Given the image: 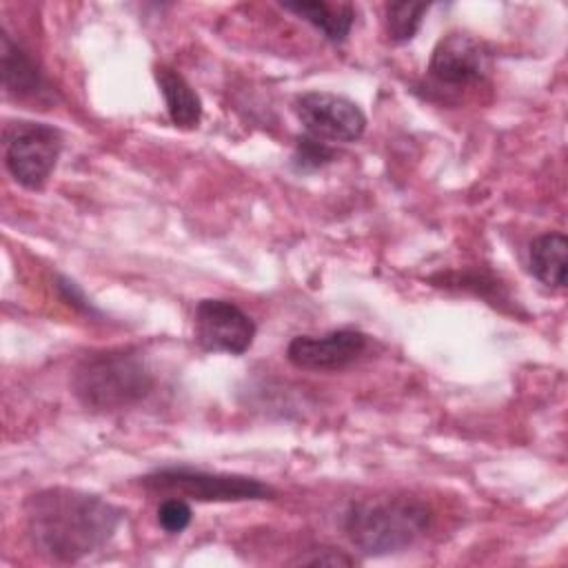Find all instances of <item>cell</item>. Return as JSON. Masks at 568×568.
<instances>
[{
  "mask_svg": "<svg viewBox=\"0 0 568 568\" xmlns=\"http://www.w3.org/2000/svg\"><path fill=\"white\" fill-rule=\"evenodd\" d=\"M120 521L118 506L75 488H44L24 501V530L33 550L58 564H73L102 550Z\"/></svg>",
  "mask_w": 568,
  "mask_h": 568,
  "instance_id": "1",
  "label": "cell"
},
{
  "mask_svg": "<svg viewBox=\"0 0 568 568\" xmlns=\"http://www.w3.org/2000/svg\"><path fill=\"white\" fill-rule=\"evenodd\" d=\"M155 386V377L138 348L118 346L87 353L71 373V393L95 413L131 408Z\"/></svg>",
  "mask_w": 568,
  "mask_h": 568,
  "instance_id": "2",
  "label": "cell"
},
{
  "mask_svg": "<svg viewBox=\"0 0 568 568\" xmlns=\"http://www.w3.org/2000/svg\"><path fill=\"white\" fill-rule=\"evenodd\" d=\"M433 521L430 508L406 495L362 499L351 504L344 530L364 555H390L413 546Z\"/></svg>",
  "mask_w": 568,
  "mask_h": 568,
  "instance_id": "3",
  "label": "cell"
},
{
  "mask_svg": "<svg viewBox=\"0 0 568 568\" xmlns=\"http://www.w3.org/2000/svg\"><path fill=\"white\" fill-rule=\"evenodd\" d=\"M149 493H164L195 501H257L275 497V490L246 475L206 473L189 466L158 468L140 479Z\"/></svg>",
  "mask_w": 568,
  "mask_h": 568,
  "instance_id": "4",
  "label": "cell"
},
{
  "mask_svg": "<svg viewBox=\"0 0 568 568\" xmlns=\"http://www.w3.org/2000/svg\"><path fill=\"white\" fill-rule=\"evenodd\" d=\"M62 151V133L53 124L9 120L2 129V153L9 175L29 191L49 182Z\"/></svg>",
  "mask_w": 568,
  "mask_h": 568,
  "instance_id": "5",
  "label": "cell"
},
{
  "mask_svg": "<svg viewBox=\"0 0 568 568\" xmlns=\"http://www.w3.org/2000/svg\"><path fill=\"white\" fill-rule=\"evenodd\" d=\"M306 133L322 142H355L366 129L364 111L346 95L331 91H306L293 102Z\"/></svg>",
  "mask_w": 568,
  "mask_h": 568,
  "instance_id": "6",
  "label": "cell"
},
{
  "mask_svg": "<svg viewBox=\"0 0 568 568\" xmlns=\"http://www.w3.org/2000/svg\"><path fill=\"white\" fill-rule=\"evenodd\" d=\"M255 322L237 304L209 297L195 306L193 337L202 351L242 355L255 339Z\"/></svg>",
  "mask_w": 568,
  "mask_h": 568,
  "instance_id": "7",
  "label": "cell"
},
{
  "mask_svg": "<svg viewBox=\"0 0 568 568\" xmlns=\"http://www.w3.org/2000/svg\"><path fill=\"white\" fill-rule=\"evenodd\" d=\"M368 346V337L355 328H339L324 335H297L286 346V359L306 371H342Z\"/></svg>",
  "mask_w": 568,
  "mask_h": 568,
  "instance_id": "8",
  "label": "cell"
},
{
  "mask_svg": "<svg viewBox=\"0 0 568 568\" xmlns=\"http://www.w3.org/2000/svg\"><path fill=\"white\" fill-rule=\"evenodd\" d=\"M488 71V51L470 33L444 36L428 60V73L444 87H468L479 82Z\"/></svg>",
  "mask_w": 568,
  "mask_h": 568,
  "instance_id": "9",
  "label": "cell"
},
{
  "mask_svg": "<svg viewBox=\"0 0 568 568\" xmlns=\"http://www.w3.org/2000/svg\"><path fill=\"white\" fill-rule=\"evenodd\" d=\"M0 73H2V89L9 98L16 100H42L51 95V87L36 64V60L11 38L7 29H2L0 38Z\"/></svg>",
  "mask_w": 568,
  "mask_h": 568,
  "instance_id": "10",
  "label": "cell"
},
{
  "mask_svg": "<svg viewBox=\"0 0 568 568\" xmlns=\"http://www.w3.org/2000/svg\"><path fill=\"white\" fill-rule=\"evenodd\" d=\"M153 75L162 91L171 122L180 129H195L202 120V100L195 89L169 64H158Z\"/></svg>",
  "mask_w": 568,
  "mask_h": 568,
  "instance_id": "11",
  "label": "cell"
},
{
  "mask_svg": "<svg viewBox=\"0 0 568 568\" xmlns=\"http://www.w3.org/2000/svg\"><path fill=\"white\" fill-rule=\"evenodd\" d=\"M530 273L546 286L566 288L568 280V237L557 231L537 235L528 248Z\"/></svg>",
  "mask_w": 568,
  "mask_h": 568,
  "instance_id": "12",
  "label": "cell"
},
{
  "mask_svg": "<svg viewBox=\"0 0 568 568\" xmlns=\"http://www.w3.org/2000/svg\"><path fill=\"white\" fill-rule=\"evenodd\" d=\"M282 9L313 24L331 42H342L355 22V7L351 2L297 0V2H282Z\"/></svg>",
  "mask_w": 568,
  "mask_h": 568,
  "instance_id": "13",
  "label": "cell"
},
{
  "mask_svg": "<svg viewBox=\"0 0 568 568\" xmlns=\"http://www.w3.org/2000/svg\"><path fill=\"white\" fill-rule=\"evenodd\" d=\"M428 11L426 2H390L386 4V36L393 44H404L415 38L422 27L424 13Z\"/></svg>",
  "mask_w": 568,
  "mask_h": 568,
  "instance_id": "14",
  "label": "cell"
},
{
  "mask_svg": "<svg viewBox=\"0 0 568 568\" xmlns=\"http://www.w3.org/2000/svg\"><path fill=\"white\" fill-rule=\"evenodd\" d=\"M335 160V149L328 146L322 140H315L311 135H304L297 140L295 144V153H293V164L300 171H315L326 166L328 162Z\"/></svg>",
  "mask_w": 568,
  "mask_h": 568,
  "instance_id": "15",
  "label": "cell"
},
{
  "mask_svg": "<svg viewBox=\"0 0 568 568\" xmlns=\"http://www.w3.org/2000/svg\"><path fill=\"white\" fill-rule=\"evenodd\" d=\"M191 519H193V510L184 497H166L158 506V524L171 535L186 530Z\"/></svg>",
  "mask_w": 568,
  "mask_h": 568,
  "instance_id": "16",
  "label": "cell"
},
{
  "mask_svg": "<svg viewBox=\"0 0 568 568\" xmlns=\"http://www.w3.org/2000/svg\"><path fill=\"white\" fill-rule=\"evenodd\" d=\"M58 291H60V297L69 304V306H73V308H78V311H82V313H93V306L89 304V300L84 297V293H82V288L73 282V280H69V277H58Z\"/></svg>",
  "mask_w": 568,
  "mask_h": 568,
  "instance_id": "17",
  "label": "cell"
},
{
  "mask_svg": "<svg viewBox=\"0 0 568 568\" xmlns=\"http://www.w3.org/2000/svg\"><path fill=\"white\" fill-rule=\"evenodd\" d=\"M313 555L302 557V564H311V566H351L355 564L353 557L344 555L342 550H311Z\"/></svg>",
  "mask_w": 568,
  "mask_h": 568,
  "instance_id": "18",
  "label": "cell"
}]
</instances>
